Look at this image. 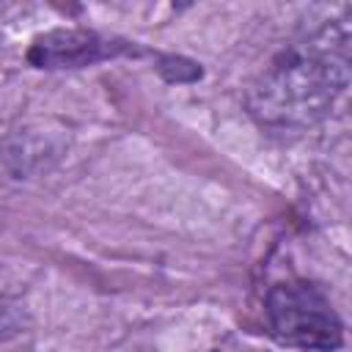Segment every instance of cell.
Returning <instances> with one entry per match:
<instances>
[{
	"instance_id": "6da1fadb",
	"label": "cell",
	"mask_w": 352,
	"mask_h": 352,
	"mask_svg": "<svg viewBox=\"0 0 352 352\" xmlns=\"http://www.w3.org/2000/svg\"><path fill=\"white\" fill-rule=\"evenodd\" d=\"M349 85V25L333 19L302 41L289 44L250 82V118L278 135H294L330 116Z\"/></svg>"
},
{
	"instance_id": "7a4b0ae2",
	"label": "cell",
	"mask_w": 352,
	"mask_h": 352,
	"mask_svg": "<svg viewBox=\"0 0 352 352\" xmlns=\"http://www.w3.org/2000/svg\"><path fill=\"white\" fill-rule=\"evenodd\" d=\"M272 336L308 352H333L344 344V324L330 297L305 280L275 283L264 302Z\"/></svg>"
},
{
	"instance_id": "3957f363",
	"label": "cell",
	"mask_w": 352,
	"mask_h": 352,
	"mask_svg": "<svg viewBox=\"0 0 352 352\" xmlns=\"http://www.w3.org/2000/svg\"><path fill=\"white\" fill-rule=\"evenodd\" d=\"M129 50L132 47L126 41L102 36L96 30L58 28V30L38 36L30 44L28 60L38 69H80V66H94L99 60L118 58Z\"/></svg>"
},
{
	"instance_id": "277c9868",
	"label": "cell",
	"mask_w": 352,
	"mask_h": 352,
	"mask_svg": "<svg viewBox=\"0 0 352 352\" xmlns=\"http://www.w3.org/2000/svg\"><path fill=\"white\" fill-rule=\"evenodd\" d=\"M28 324H30L28 305L22 302V297L16 292H11L8 286L0 283V341H8L14 336L25 333Z\"/></svg>"
}]
</instances>
